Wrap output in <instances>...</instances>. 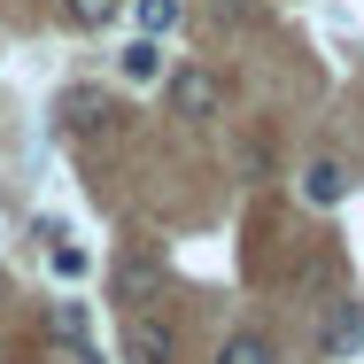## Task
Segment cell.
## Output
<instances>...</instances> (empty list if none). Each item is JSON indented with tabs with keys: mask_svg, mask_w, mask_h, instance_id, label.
Returning <instances> with one entry per match:
<instances>
[{
	"mask_svg": "<svg viewBox=\"0 0 364 364\" xmlns=\"http://www.w3.org/2000/svg\"><path fill=\"white\" fill-rule=\"evenodd\" d=\"M225 109V85L210 70H171V117H186V124H210Z\"/></svg>",
	"mask_w": 364,
	"mask_h": 364,
	"instance_id": "6da1fadb",
	"label": "cell"
},
{
	"mask_svg": "<svg viewBox=\"0 0 364 364\" xmlns=\"http://www.w3.org/2000/svg\"><path fill=\"white\" fill-rule=\"evenodd\" d=\"M117 117H124V109H109V101H93V93H70V101H63L70 140H117Z\"/></svg>",
	"mask_w": 364,
	"mask_h": 364,
	"instance_id": "7a4b0ae2",
	"label": "cell"
},
{
	"mask_svg": "<svg viewBox=\"0 0 364 364\" xmlns=\"http://www.w3.org/2000/svg\"><path fill=\"white\" fill-rule=\"evenodd\" d=\"M124 357H132V364H171V357H178V341H171V326L132 318V326H124Z\"/></svg>",
	"mask_w": 364,
	"mask_h": 364,
	"instance_id": "3957f363",
	"label": "cell"
},
{
	"mask_svg": "<svg viewBox=\"0 0 364 364\" xmlns=\"http://www.w3.org/2000/svg\"><path fill=\"white\" fill-rule=\"evenodd\" d=\"M302 194H310V202H318V210H333V202H341V194H349V171H341V163H333V155H318V163H310V171H302Z\"/></svg>",
	"mask_w": 364,
	"mask_h": 364,
	"instance_id": "277c9868",
	"label": "cell"
},
{
	"mask_svg": "<svg viewBox=\"0 0 364 364\" xmlns=\"http://www.w3.org/2000/svg\"><path fill=\"white\" fill-rule=\"evenodd\" d=\"M357 341H364V310H357V302H333V318H326V341H318V349H326V357H349Z\"/></svg>",
	"mask_w": 364,
	"mask_h": 364,
	"instance_id": "5b68a950",
	"label": "cell"
},
{
	"mask_svg": "<svg viewBox=\"0 0 364 364\" xmlns=\"http://www.w3.org/2000/svg\"><path fill=\"white\" fill-rule=\"evenodd\" d=\"M218 364H279V349H272V333L248 326V333H232V341L218 349Z\"/></svg>",
	"mask_w": 364,
	"mask_h": 364,
	"instance_id": "8992f818",
	"label": "cell"
},
{
	"mask_svg": "<svg viewBox=\"0 0 364 364\" xmlns=\"http://www.w3.org/2000/svg\"><path fill=\"white\" fill-rule=\"evenodd\" d=\"M155 294V256H124L117 264V302H147Z\"/></svg>",
	"mask_w": 364,
	"mask_h": 364,
	"instance_id": "52a82bcc",
	"label": "cell"
},
{
	"mask_svg": "<svg viewBox=\"0 0 364 364\" xmlns=\"http://www.w3.org/2000/svg\"><path fill=\"white\" fill-rule=\"evenodd\" d=\"M117 8H124V0H63V16H70L77 31H101V23H109Z\"/></svg>",
	"mask_w": 364,
	"mask_h": 364,
	"instance_id": "ba28073f",
	"label": "cell"
},
{
	"mask_svg": "<svg viewBox=\"0 0 364 364\" xmlns=\"http://www.w3.org/2000/svg\"><path fill=\"white\" fill-rule=\"evenodd\" d=\"M155 70H163V55H155V39H132V47H124V77H132V85H147Z\"/></svg>",
	"mask_w": 364,
	"mask_h": 364,
	"instance_id": "9c48e42d",
	"label": "cell"
},
{
	"mask_svg": "<svg viewBox=\"0 0 364 364\" xmlns=\"http://www.w3.org/2000/svg\"><path fill=\"white\" fill-rule=\"evenodd\" d=\"M178 23V0H140V31L155 39V31H171Z\"/></svg>",
	"mask_w": 364,
	"mask_h": 364,
	"instance_id": "30bf717a",
	"label": "cell"
},
{
	"mask_svg": "<svg viewBox=\"0 0 364 364\" xmlns=\"http://www.w3.org/2000/svg\"><path fill=\"white\" fill-rule=\"evenodd\" d=\"M55 333H63V341H85V310H77V302L55 310Z\"/></svg>",
	"mask_w": 364,
	"mask_h": 364,
	"instance_id": "8fae6325",
	"label": "cell"
}]
</instances>
